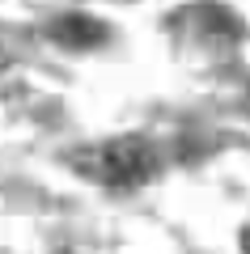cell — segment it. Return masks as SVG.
Listing matches in <instances>:
<instances>
[{"label": "cell", "mask_w": 250, "mask_h": 254, "mask_svg": "<svg viewBox=\"0 0 250 254\" xmlns=\"http://www.w3.org/2000/svg\"><path fill=\"white\" fill-rule=\"evenodd\" d=\"M55 38L68 47H93L102 38V26L89 17H64V21H55Z\"/></svg>", "instance_id": "2"}, {"label": "cell", "mask_w": 250, "mask_h": 254, "mask_svg": "<svg viewBox=\"0 0 250 254\" xmlns=\"http://www.w3.org/2000/svg\"><path fill=\"white\" fill-rule=\"evenodd\" d=\"M72 165L102 187H144L149 178H157L161 153L144 136H115L93 148H77Z\"/></svg>", "instance_id": "1"}]
</instances>
